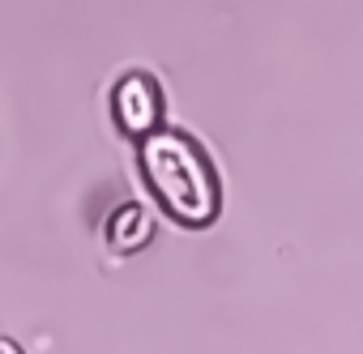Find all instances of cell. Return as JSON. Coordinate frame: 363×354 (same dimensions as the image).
I'll use <instances>...</instances> for the list:
<instances>
[{"mask_svg":"<svg viewBox=\"0 0 363 354\" xmlns=\"http://www.w3.org/2000/svg\"><path fill=\"white\" fill-rule=\"evenodd\" d=\"M103 235H107V248H111V252L128 256V252H141V248L154 239V218H150V210H145L141 201H124V205H116V210L107 214Z\"/></svg>","mask_w":363,"mask_h":354,"instance_id":"cell-3","label":"cell"},{"mask_svg":"<svg viewBox=\"0 0 363 354\" xmlns=\"http://www.w3.org/2000/svg\"><path fill=\"white\" fill-rule=\"evenodd\" d=\"M0 354H26V350H22L13 337H5V333H0Z\"/></svg>","mask_w":363,"mask_h":354,"instance_id":"cell-4","label":"cell"},{"mask_svg":"<svg viewBox=\"0 0 363 354\" xmlns=\"http://www.w3.org/2000/svg\"><path fill=\"white\" fill-rule=\"evenodd\" d=\"M111 120L133 141L150 137L154 128H162V86L150 73H141V69L124 73L111 86Z\"/></svg>","mask_w":363,"mask_h":354,"instance_id":"cell-2","label":"cell"},{"mask_svg":"<svg viewBox=\"0 0 363 354\" xmlns=\"http://www.w3.org/2000/svg\"><path fill=\"white\" fill-rule=\"evenodd\" d=\"M137 166L141 180L154 193V201L175 218L179 227H210L223 205V188L210 154L184 132V128H154L137 141Z\"/></svg>","mask_w":363,"mask_h":354,"instance_id":"cell-1","label":"cell"}]
</instances>
